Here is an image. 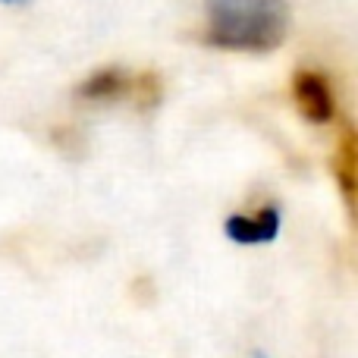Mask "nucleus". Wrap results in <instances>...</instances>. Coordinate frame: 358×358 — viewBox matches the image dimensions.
I'll list each match as a JSON object with an SVG mask.
<instances>
[{
  "mask_svg": "<svg viewBox=\"0 0 358 358\" xmlns=\"http://www.w3.org/2000/svg\"><path fill=\"white\" fill-rule=\"evenodd\" d=\"M223 233L233 242H239V245H264V242H273L280 236V210L261 208L258 214H252V217L233 214L223 223Z\"/></svg>",
  "mask_w": 358,
  "mask_h": 358,
  "instance_id": "obj_4",
  "label": "nucleus"
},
{
  "mask_svg": "<svg viewBox=\"0 0 358 358\" xmlns=\"http://www.w3.org/2000/svg\"><path fill=\"white\" fill-rule=\"evenodd\" d=\"M355 129L352 126H343V138L336 145V155H334V176L340 179V189L343 198H346V208H355Z\"/></svg>",
  "mask_w": 358,
  "mask_h": 358,
  "instance_id": "obj_5",
  "label": "nucleus"
},
{
  "mask_svg": "<svg viewBox=\"0 0 358 358\" xmlns=\"http://www.w3.org/2000/svg\"><path fill=\"white\" fill-rule=\"evenodd\" d=\"M292 98H296V107L308 123H330L336 113V101L334 92H330V82L324 79L315 69H299L296 79H292Z\"/></svg>",
  "mask_w": 358,
  "mask_h": 358,
  "instance_id": "obj_3",
  "label": "nucleus"
},
{
  "mask_svg": "<svg viewBox=\"0 0 358 358\" xmlns=\"http://www.w3.org/2000/svg\"><path fill=\"white\" fill-rule=\"evenodd\" d=\"M82 101H129L138 110H155L161 104V76L145 69V73H126L120 66H107L98 69L94 76H88L79 85Z\"/></svg>",
  "mask_w": 358,
  "mask_h": 358,
  "instance_id": "obj_2",
  "label": "nucleus"
},
{
  "mask_svg": "<svg viewBox=\"0 0 358 358\" xmlns=\"http://www.w3.org/2000/svg\"><path fill=\"white\" fill-rule=\"evenodd\" d=\"M208 44L242 54H271L289 31L286 0H204Z\"/></svg>",
  "mask_w": 358,
  "mask_h": 358,
  "instance_id": "obj_1",
  "label": "nucleus"
},
{
  "mask_svg": "<svg viewBox=\"0 0 358 358\" xmlns=\"http://www.w3.org/2000/svg\"><path fill=\"white\" fill-rule=\"evenodd\" d=\"M6 3H19V0H6Z\"/></svg>",
  "mask_w": 358,
  "mask_h": 358,
  "instance_id": "obj_6",
  "label": "nucleus"
}]
</instances>
